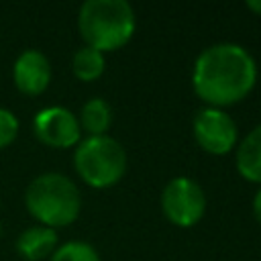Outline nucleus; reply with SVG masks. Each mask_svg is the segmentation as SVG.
I'll return each instance as SVG.
<instances>
[{
	"label": "nucleus",
	"mask_w": 261,
	"mask_h": 261,
	"mask_svg": "<svg viewBox=\"0 0 261 261\" xmlns=\"http://www.w3.org/2000/svg\"><path fill=\"white\" fill-rule=\"evenodd\" d=\"M255 80V59L237 43H216L206 47L198 55L192 71L194 92L210 108L237 104L253 90Z\"/></svg>",
	"instance_id": "nucleus-1"
},
{
	"label": "nucleus",
	"mask_w": 261,
	"mask_h": 261,
	"mask_svg": "<svg viewBox=\"0 0 261 261\" xmlns=\"http://www.w3.org/2000/svg\"><path fill=\"white\" fill-rule=\"evenodd\" d=\"M22 200L27 212L37 220V224L53 230L73 224L82 210L77 186L57 171H45L33 177L24 188Z\"/></svg>",
	"instance_id": "nucleus-2"
},
{
	"label": "nucleus",
	"mask_w": 261,
	"mask_h": 261,
	"mask_svg": "<svg viewBox=\"0 0 261 261\" xmlns=\"http://www.w3.org/2000/svg\"><path fill=\"white\" fill-rule=\"evenodd\" d=\"M135 27V10L126 0H86L77 12L80 37L100 53L124 47Z\"/></svg>",
	"instance_id": "nucleus-3"
},
{
	"label": "nucleus",
	"mask_w": 261,
	"mask_h": 261,
	"mask_svg": "<svg viewBox=\"0 0 261 261\" xmlns=\"http://www.w3.org/2000/svg\"><path fill=\"white\" fill-rule=\"evenodd\" d=\"M73 169L90 188H110L118 184L126 171V151L108 135L86 137L75 145Z\"/></svg>",
	"instance_id": "nucleus-4"
},
{
	"label": "nucleus",
	"mask_w": 261,
	"mask_h": 261,
	"mask_svg": "<svg viewBox=\"0 0 261 261\" xmlns=\"http://www.w3.org/2000/svg\"><path fill=\"white\" fill-rule=\"evenodd\" d=\"M161 208L169 222L188 228L200 222L206 210L204 190L192 177H173L167 181L161 194Z\"/></svg>",
	"instance_id": "nucleus-5"
},
{
	"label": "nucleus",
	"mask_w": 261,
	"mask_h": 261,
	"mask_svg": "<svg viewBox=\"0 0 261 261\" xmlns=\"http://www.w3.org/2000/svg\"><path fill=\"white\" fill-rule=\"evenodd\" d=\"M33 135L51 149H69L82 141L77 116L65 106H45L33 116Z\"/></svg>",
	"instance_id": "nucleus-6"
},
{
	"label": "nucleus",
	"mask_w": 261,
	"mask_h": 261,
	"mask_svg": "<svg viewBox=\"0 0 261 261\" xmlns=\"http://www.w3.org/2000/svg\"><path fill=\"white\" fill-rule=\"evenodd\" d=\"M194 137L196 143L212 155L228 153L237 143V124L234 120L220 108H202L196 112L194 122Z\"/></svg>",
	"instance_id": "nucleus-7"
},
{
	"label": "nucleus",
	"mask_w": 261,
	"mask_h": 261,
	"mask_svg": "<svg viewBox=\"0 0 261 261\" xmlns=\"http://www.w3.org/2000/svg\"><path fill=\"white\" fill-rule=\"evenodd\" d=\"M51 61L39 49H24L12 63V84L29 98L41 96L51 84Z\"/></svg>",
	"instance_id": "nucleus-8"
},
{
	"label": "nucleus",
	"mask_w": 261,
	"mask_h": 261,
	"mask_svg": "<svg viewBox=\"0 0 261 261\" xmlns=\"http://www.w3.org/2000/svg\"><path fill=\"white\" fill-rule=\"evenodd\" d=\"M57 247H59L57 230L43 224H33L24 228L14 243L18 257L24 261H45L55 253Z\"/></svg>",
	"instance_id": "nucleus-9"
},
{
	"label": "nucleus",
	"mask_w": 261,
	"mask_h": 261,
	"mask_svg": "<svg viewBox=\"0 0 261 261\" xmlns=\"http://www.w3.org/2000/svg\"><path fill=\"white\" fill-rule=\"evenodd\" d=\"M237 169L245 179L261 184V124L241 141L237 151Z\"/></svg>",
	"instance_id": "nucleus-10"
},
{
	"label": "nucleus",
	"mask_w": 261,
	"mask_h": 261,
	"mask_svg": "<svg viewBox=\"0 0 261 261\" xmlns=\"http://www.w3.org/2000/svg\"><path fill=\"white\" fill-rule=\"evenodd\" d=\"M77 122L80 128L88 133V137H102L112 124V108L104 98H90L84 102Z\"/></svg>",
	"instance_id": "nucleus-11"
},
{
	"label": "nucleus",
	"mask_w": 261,
	"mask_h": 261,
	"mask_svg": "<svg viewBox=\"0 0 261 261\" xmlns=\"http://www.w3.org/2000/svg\"><path fill=\"white\" fill-rule=\"evenodd\" d=\"M106 59L104 53L92 49V47H82L73 53L71 57V71L80 82H94L104 73Z\"/></svg>",
	"instance_id": "nucleus-12"
},
{
	"label": "nucleus",
	"mask_w": 261,
	"mask_h": 261,
	"mask_svg": "<svg viewBox=\"0 0 261 261\" xmlns=\"http://www.w3.org/2000/svg\"><path fill=\"white\" fill-rule=\"evenodd\" d=\"M49 261H100V255L86 241H67L55 249Z\"/></svg>",
	"instance_id": "nucleus-13"
},
{
	"label": "nucleus",
	"mask_w": 261,
	"mask_h": 261,
	"mask_svg": "<svg viewBox=\"0 0 261 261\" xmlns=\"http://www.w3.org/2000/svg\"><path fill=\"white\" fill-rule=\"evenodd\" d=\"M20 130V120L18 116L10 110V108H2L0 106V151L10 147Z\"/></svg>",
	"instance_id": "nucleus-14"
},
{
	"label": "nucleus",
	"mask_w": 261,
	"mask_h": 261,
	"mask_svg": "<svg viewBox=\"0 0 261 261\" xmlns=\"http://www.w3.org/2000/svg\"><path fill=\"white\" fill-rule=\"evenodd\" d=\"M253 212H255V218H257L259 224H261V190L255 194V200H253Z\"/></svg>",
	"instance_id": "nucleus-15"
},
{
	"label": "nucleus",
	"mask_w": 261,
	"mask_h": 261,
	"mask_svg": "<svg viewBox=\"0 0 261 261\" xmlns=\"http://www.w3.org/2000/svg\"><path fill=\"white\" fill-rule=\"evenodd\" d=\"M247 6H249L255 14H259V16H261V0H249V2H247Z\"/></svg>",
	"instance_id": "nucleus-16"
},
{
	"label": "nucleus",
	"mask_w": 261,
	"mask_h": 261,
	"mask_svg": "<svg viewBox=\"0 0 261 261\" xmlns=\"http://www.w3.org/2000/svg\"><path fill=\"white\" fill-rule=\"evenodd\" d=\"M0 237H2V222H0Z\"/></svg>",
	"instance_id": "nucleus-17"
}]
</instances>
